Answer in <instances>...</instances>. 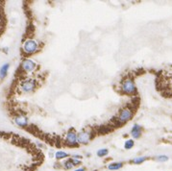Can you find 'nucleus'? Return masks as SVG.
I'll return each instance as SVG.
<instances>
[{
    "mask_svg": "<svg viewBox=\"0 0 172 171\" xmlns=\"http://www.w3.org/2000/svg\"><path fill=\"white\" fill-rule=\"evenodd\" d=\"M71 158H74V159H77V160H82L83 157L81 155H72Z\"/></svg>",
    "mask_w": 172,
    "mask_h": 171,
    "instance_id": "19",
    "label": "nucleus"
},
{
    "mask_svg": "<svg viewBox=\"0 0 172 171\" xmlns=\"http://www.w3.org/2000/svg\"><path fill=\"white\" fill-rule=\"evenodd\" d=\"M20 89L24 93H31L36 89V81L33 79H26L20 83Z\"/></svg>",
    "mask_w": 172,
    "mask_h": 171,
    "instance_id": "5",
    "label": "nucleus"
},
{
    "mask_svg": "<svg viewBox=\"0 0 172 171\" xmlns=\"http://www.w3.org/2000/svg\"><path fill=\"white\" fill-rule=\"evenodd\" d=\"M74 171H86V168L85 167H79V168L75 169Z\"/></svg>",
    "mask_w": 172,
    "mask_h": 171,
    "instance_id": "20",
    "label": "nucleus"
},
{
    "mask_svg": "<svg viewBox=\"0 0 172 171\" xmlns=\"http://www.w3.org/2000/svg\"><path fill=\"white\" fill-rule=\"evenodd\" d=\"M15 121H16L17 126H19V127H26L28 125V119L25 116H22V115L17 116L15 119Z\"/></svg>",
    "mask_w": 172,
    "mask_h": 171,
    "instance_id": "9",
    "label": "nucleus"
},
{
    "mask_svg": "<svg viewBox=\"0 0 172 171\" xmlns=\"http://www.w3.org/2000/svg\"><path fill=\"white\" fill-rule=\"evenodd\" d=\"M121 90L125 94L134 95L137 93V87L133 79L126 78L121 82Z\"/></svg>",
    "mask_w": 172,
    "mask_h": 171,
    "instance_id": "1",
    "label": "nucleus"
},
{
    "mask_svg": "<svg viewBox=\"0 0 172 171\" xmlns=\"http://www.w3.org/2000/svg\"><path fill=\"white\" fill-rule=\"evenodd\" d=\"M73 167H74V164L72 163V162H71L69 159L67 160V161L64 162V168L65 170H71Z\"/></svg>",
    "mask_w": 172,
    "mask_h": 171,
    "instance_id": "16",
    "label": "nucleus"
},
{
    "mask_svg": "<svg viewBox=\"0 0 172 171\" xmlns=\"http://www.w3.org/2000/svg\"><path fill=\"white\" fill-rule=\"evenodd\" d=\"M21 67L23 68L24 71L26 72H31L35 69L36 67V63L33 62L32 60H29V59H26V60H24L21 64Z\"/></svg>",
    "mask_w": 172,
    "mask_h": 171,
    "instance_id": "7",
    "label": "nucleus"
},
{
    "mask_svg": "<svg viewBox=\"0 0 172 171\" xmlns=\"http://www.w3.org/2000/svg\"><path fill=\"white\" fill-rule=\"evenodd\" d=\"M68 157H69V154L64 152V151H57L56 154H55V158L58 161L65 159V158H68Z\"/></svg>",
    "mask_w": 172,
    "mask_h": 171,
    "instance_id": "12",
    "label": "nucleus"
},
{
    "mask_svg": "<svg viewBox=\"0 0 172 171\" xmlns=\"http://www.w3.org/2000/svg\"><path fill=\"white\" fill-rule=\"evenodd\" d=\"M65 144L70 147H75L78 145V139H77V133L74 131V129H69L65 135Z\"/></svg>",
    "mask_w": 172,
    "mask_h": 171,
    "instance_id": "3",
    "label": "nucleus"
},
{
    "mask_svg": "<svg viewBox=\"0 0 172 171\" xmlns=\"http://www.w3.org/2000/svg\"><path fill=\"white\" fill-rule=\"evenodd\" d=\"M148 159H149L148 157H137V158H135L134 160H132L130 162L131 163H134V164H141L145 161H147Z\"/></svg>",
    "mask_w": 172,
    "mask_h": 171,
    "instance_id": "13",
    "label": "nucleus"
},
{
    "mask_svg": "<svg viewBox=\"0 0 172 171\" xmlns=\"http://www.w3.org/2000/svg\"><path fill=\"white\" fill-rule=\"evenodd\" d=\"M77 139H78V143L79 144H83V145H86L88 144L91 139V134L90 131L87 130H82L81 132H79L77 134Z\"/></svg>",
    "mask_w": 172,
    "mask_h": 171,
    "instance_id": "6",
    "label": "nucleus"
},
{
    "mask_svg": "<svg viewBox=\"0 0 172 171\" xmlns=\"http://www.w3.org/2000/svg\"><path fill=\"white\" fill-rule=\"evenodd\" d=\"M134 145H135V141H134V140H128L125 141L124 148L126 149V150H130V149H132V148L134 147Z\"/></svg>",
    "mask_w": 172,
    "mask_h": 171,
    "instance_id": "15",
    "label": "nucleus"
},
{
    "mask_svg": "<svg viewBox=\"0 0 172 171\" xmlns=\"http://www.w3.org/2000/svg\"><path fill=\"white\" fill-rule=\"evenodd\" d=\"M93 171H98V170H96V169H95V170H93Z\"/></svg>",
    "mask_w": 172,
    "mask_h": 171,
    "instance_id": "21",
    "label": "nucleus"
},
{
    "mask_svg": "<svg viewBox=\"0 0 172 171\" xmlns=\"http://www.w3.org/2000/svg\"><path fill=\"white\" fill-rule=\"evenodd\" d=\"M108 154H109V150L107 148L99 149V150H97V152H96V155L99 158H104L106 156H108Z\"/></svg>",
    "mask_w": 172,
    "mask_h": 171,
    "instance_id": "14",
    "label": "nucleus"
},
{
    "mask_svg": "<svg viewBox=\"0 0 172 171\" xmlns=\"http://www.w3.org/2000/svg\"><path fill=\"white\" fill-rule=\"evenodd\" d=\"M9 67H10V64H5L2 65L1 68H0V79H1V80L5 79V77L7 76Z\"/></svg>",
    "mask_w": 172,
    "mask_h": 171,
    "instance_id": "11",
    "label": "nucleus"
},
{
    "mask_svg": "<svg viewBox=\"0 0 172 171\" xmlns=\"http://www.w3.org/2000/svg\"><path fill=\"white\" fill-rule=\"evenodd\" d=\"M142 134V127L138 124H135L131 130V136L134 137V140H138Z\"/></svg>",
    "mask_w": 172,
    "mask_h": 171,
    "instance_id": "8",
    "label": "nucleus"
},
{
    "mask_svg": "<svg viewBox=\"0 0 172 171\" xmlns=\"http://www.w3.org/2000/svg\"><path fill=\"white\" fill-rule=\"evenodd\" d=\"M124 163L121 162H112L108 166V169L111 171H116V170H119L123 167Z\"/></svg>",
    "mask_w": 172,
    "mask_h": 171,
    "instance_id": "10",
    "label": "nucleus"
},
{
    "mask_svg": "<svg viewBox=\"0 0 172 171\" xmlns=\"http://www.w3.org/2000/svg\"><path fill=\"white\" fill-rule=\"evenodd\" d=\"M69 160L72 162V163L74 164V166H78L82 163L81 160H77V159H74V158H71V159H69Z\"/></svg>",
    "mask_w": 172,
    "mask_h": 171,
    "instance_id": "18",
    "label": "nucleus"
},
{
    "mask_svg": "<svg viewBox=\"0 0 172 171\" xmlns=\"http://www.w3.org/2000/svg\"><path fill=\"white\" fill-rule=\"evenodd\" d=\"M134 114L135 113H134L133 110L129 107H126V108H124L120 111V113H119L118 117H117V120L119 123H126V122H128L129 120L132 119Z\"/></svg>",
    "mask_w": 172,
    "mask_h": 171,
    "instance_id": "2",
    "label": "nucleus"
},
{
    "mask_svg": "<svg viewBox=\"0 0 172 171\" xmlns=\"http://www.w3.org/2000/svg\"><path fill=\"white\" fill-rule=\"evenodd\" d=\"M169 160V158L165 155H159L156 157V161L157 162H167Z\"/></svg>",
    "mask_w": 172,
    "mask_h": 171,
    "instance_id": "17",
    "label": "nucleus"
},
{
    "mask_svg": "<svg viewBox=\"0 0 172 171\" xmlns=\"http://www.w3.org/2000/svg\"><path fill=\"white\" fill-rule=\"evenodd\" d=\"M38 48V44L34 39H27L24 43H23V50L26 54L31 55L34 54L35 52Z\"/></svg>",
    "mask_w": 172,
    "mask_h": 171,
    "instance_id": "4",
    "label": "nucleus"
}]
</instances>
